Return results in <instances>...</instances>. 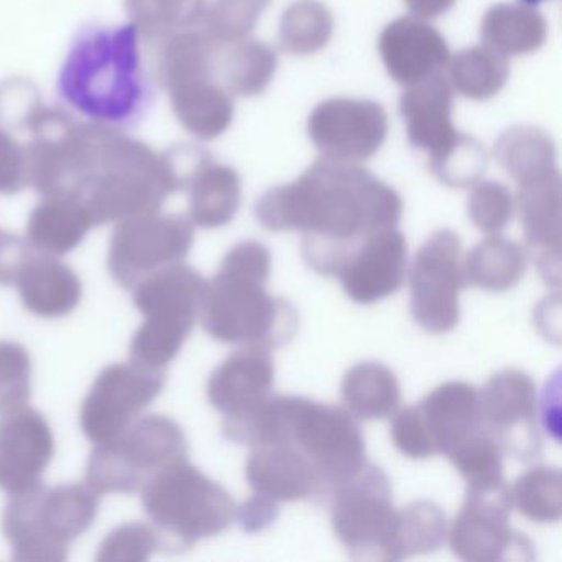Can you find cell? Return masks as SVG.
I'll use <instances>...</instances> for the list:
<instances>
[{
    "mask_svg": "<svg viewBox=\"0 0 562 562\" xmlns=\"http://www.w3.org/2000/svg\"><path fill=\"white\" fill-rule=\"evenodd\" d=\"M403 200L396 190L358 164L318 159L289 186L268 190L256 218L269 232H301L304 261L322 276L338 278L358 246L400 225Z\"/></svg>",
    "mask_w": 562,
    "mask_h": 562,
    "instance_id": "obj_1",
    "label": "cell"
},
{
    "mask_svg": "<svg viewBox=\"0 0 562 562\" xmlns=\"http://www.w3.org/2000/svg\"><path fill=\"white\" fill-rule=\"evenodd\" d=\"M58 98L85 120L130 127L153 100L134 24L90 25L78 32L57 78Z\"/></svg>",
    "mask_w": 562,
    "mask_h": 562,
    "instance_id": "obj_2",
    "label": "cell"
},
{
    "mask_svg": "<svg viewBox=\"0 0 562 562\" xmlns=\"http://www.w3.org/2000/svg\"><path fill=\"white\" fill-rule=\"evenodd\" d=\"M223 436L251 447H294L317 473L318 495H330L368 462L355 416L344 407L307 397L271 396L248 417L223 423Z\"/></svg>",
    "mask_w": 562,
    "mask_h": 562,
    "instance_id": "obj_3",
    "label": "cell"
},
{
    "mask_svg": "<svg viewBox=\"0 0 562 562\" xmlns=\"http://www.w3.org/2000/svg\"><path fill=\"white\" fill-rule=\"evenodd\" d=\"M271 251L262 243L243 241L223 258L203 295V328L222 344L278 348L297 334L299 315L285 299L266 291Z\"/></svg>",
    "mask_w": 562,
    "mask_h": 562,
    "instance_id": "obj_4",
    "label": "cell"
},
{
    "mask_svg": "<svg viewBox=\"0 0 562 562\" xmlns=\"http://www.w3.org/2000/svg\"><path fill=\"white\" fill-rule=\"evenodd\" d=\"M140 493L164 551H189L202 539L222 535L236 518L229 493L187 459L154 473Z\"/></svg>",
    "mask_w": 562,
    "mask_h": 562,
    "instance_id": "obj_5",
    "label": "cell"
},
{
    "mask_svg": "<svg viewBox=\"0 0 562 562\" xmlns=\"http://www.w3.org/2000/svg\"><path fill=\"white\" fill-rule=\"evenodd\" d=\"M100 495L87 483H64L11 496L2 531L15 561L61 562L75 539L93 526Z\"/></svg>",
    "mask_w": 562,
    "mask_h": 562,
    "instance_id": "obj_6",
    "label": "cell"
},
{
    "mask_svg": "<svg viewBox=\"0 0 562 562\" xmlns=\"http://www.w3.org/2000/svg\"><path fill=\"white\" fill-rule=\"evenodd\" d=\"M205 289V278L182 262L147 276L133 288L134 305L144 322L131 341V361L167 370L195 327Z\"/></svg>",
    "mask_w": 562,
    "mask_h": 562,
    "instance_id": "obj_7",
    "label": "cell"
},
{
    "mask_svg": "<svg viewBox=\"0 0 562 562\" xmlns=\"http://www.w3.org/2000/svg\"><path fill=\"white\" fill-rule=\"evenodd\" d=\"M187 456L189 442L182 427L170 417L149 414L137 417L113 439L97 443L85 483L100 496L140 492L154 473Z\"/></svg>",
    "mask_w": 562,
    "mask_h": 562,
    "instance_id": "obj_8",
    "label": "cell"
},
{
    "mask_svg": "<svg viewBox=\"0 0 562 562\" xmlns=\"http://www.w3.org/2000/svg\"><path fill=\"white\" fill-rule=\"evenodd\" d=\"M331 526L357 561H397L400 512L386 473L367 462L330 493Z\"/></svg>",
    "mask_w": 562,
    "mask_h": 562,
    "instance_id": "obj_9",
    "label": "cell"
},
{
    "mask_svg": "<svg viewBox=\"0 0 562 562\" xmlns=\"http://www.w3.org/2000/svg\"><path fill=\"white\" fill-rule=\"evenodd\" d=\"M465 285L459 236L439 229L424 243L411 266V314L416 324L432 335L453 330L459 325V295Z\"/></svg>",
    "mask_w": 562,
    "mask_h": 562,
    "instance_id": "obj_10",
    "label": "cell"
},
{
    "mask_svg": "<svg viewBox=\"0 0 562 562\" xmlns=\"http://www.w3.org/2000/svg\"><path fill=\"white\" fill-rule=\"evenodd\" d=\"M512 506L506 483L495 488H467L462 509L450 526L453 554L469 562L531 561V542L509 526Z\"/></svg>",
    "mask_w": 562,
    "mask_h": 562,
    "instance_id": "obj_11",
    "label": "cell"
},
{
    "mask_svg": "<svg viewBox=\"0 0 562 562\" xmlns=\"http://www.w3.org/2000/svg\"><path fill=\"white\" fill-rule=\"evenodd\" d=\"M167 370L114 363L98 374L81 404L80 426L93 443L106 442L131 426L162 393Z\"/></svg>",
    "mask_w": 562,
    "mask_h": 562,
    "instance_id": "obj_12",
    "label": "cell"
},
{
    "mask_svg": "<svg viewBox=\"0 0 562 562\" xmlns=\"http://www.w3.org/2000/svg\"><path fill=\"white\" fill-rule=\"evenodd\" d=\"M307 131L322 159L360 164L386 140V111L370 100L331 98L315 108Z\"/></svg>",
    "mask_w": 562,
    "mask_h": 562,
    "instance_id": "obj_13",
    "label": "cell"
},
{
    "mask_svg": "<svg viewBox=\"0 0 562 562\" xmlns=\"http://www.w3.org/2000/svg\"><path fill=\"white\" fill-rule=\"evenodd\" d=\"M480 401L485 429L503 452L521 462H531L541 456L538 394L528 374L519 370L498 371L483 387Z\"/></svg>",
    "mask_w": 562,
    "mask_h": 562,
    "instance_id": "obj_14",
    "label": "cell"
},
{
    "mask_svg": "<svg viewBox=\"0 0 562 562\" xmlns=\"http://www.w3.org/2000/svg\"><path fill=\"white\" fill-rule=\"evenodd\" d=\"M192 245V226L183 220L124 226L111 241L108 269L121 288L133 289L147 276L182 262Z\"/></svg>",
    "mask_w": 562,
    "mask_h": 562,
    "instance_id": "obj_15",
    "label": "cell"
},
{
    "mask_svg": "<svg viewBox=\"0 0 562 562\" xmlns=\"http://www.w3.org/2000/svg\"><path fill=\"white\" fill-rule=\"evenodd\" d=\"M55 437L44 414L29 406L0 414V490L24 495L44 486Z\"/></svg>",
    "mask_w": 562,
    "mask_h": 562,
    "instance_id": "obj_16",
    "label": "cell"
},
{
    "mask_svg": "<svg viewBox=\"0 0 562 562\" xmlns=\"http://www.w3.org/2000/svg\"><path fill=\"white\" fill-rule=\"evenodd\" d=\"M274 374V360L268 348L243 347L210 374L206 394L222 414L223 423L243 419L272 396Z\"/></svg>",
    "mask_w": 562,
    "mask_h": 562,
    "instance_id": "obj_17",
    "label": "cell"
},
{
    "mask_svg": "<svg viewBox=\"0 0 562 562\" xmlns=\"http://www.w3.org/2000/svg\"><path fill=\"white\" fill-rule=\"evenodd\" d=\"M406 268V238L393 226L371 233L358 246L338 279L351 301L368 305L400 291Z\"/></svg>",
    "mask_w": 562,
    "mask_h": 562,
    "instance_id": "obj_18",
    "label": "cell"
},
{
    "mask_svg": "<svg viewBox=\"0 0 562 562\" xmlns=\"http://www.w3.org/2000/svg\"><path fill=\"white\" fill-rule=\"evenodd\" d=\"M518 210L526 245L539 274L549 285L561 284V177L549 176L518 186Z\"/></svg>",
    "mask_w": 562,
    "mask_h": 562,
    "instance_id": "obj_19",
    "label": "cell"
},
{
    "mask_svg": "<svg viewBox=\"0 0 562 562\" xmlns=\"http://www.w3.org/2000/svg\"><path fill=\"white\" fill-rule=\"evenodd\" d=\"M414 407L434 456H449L485 429L480 393L465 381L440 384Z\"/></svg>",
    "mask_w": 562,
    "mask_h": 562,
    "instance_id": "obj_20",
    "label": "cell"
},
{
    "mask_svg": "<svg viewBox=\"0 0 562 562\" xmlns=\"http://www.w3.org/2000/svg\"><path fill=\"white\" fill-rule=\"evenodd\" d=\"M380 54L387 75L406 87L439 75L450 60L446 38L414 15L396 19L384 29Z\"/></svg>",
    "mask_w": 562,
    "mask_h": 562,
    "instance_id": "obj_21",
    "label": "cell"
},
{
    "mask_svg": "<svg viewBox=\"0 0 562 562\" xmlns=\"http://www.w3.org/2000/svg\"><path fill=\"white\" fill-rule=\"evenodd\" d=\"M450 108L452 87L442 74L407 85L401 97L409 143L429 154V164L442 159L462 136L450 120Z\"/></svg>",
    "mask_w": 562,
    "mask_h": 562,
    "instance_id": "obj_22",
    "label": "cell"
},
{
    "mask_svg": "<svg viewBox=\"0 0 562 562\" xmlns=\"http://www.w3.org/2000/svg\"><path fill=\"white\" fill-rule=\"evenodd\" d=\"M246 479L258 495L274 502H299L321 493L317 473L308 460L288 443L255 447Z\"/></svg>",
    "mask_w": 562,
    "mask_h": 562,
    "instance_id": "obj_23",
    "label": "cell"
},
{
    "mask_svg": "<svg viewBox=\"0 0 562 562\" xmlns=\"http://www.w3.org/2000/svg\"><path fill=\"white\" fill-rule=\"evenodd\" d=\"M15 284L25 308L44 318L71 314L83 295L81 279L70 266L37 252L25 262Z\"/></svg>",
    "mask_w": 562,
    "mask_h": 562,
    "instance_id": "obj_24",
    "label": "cell"
},
{
    "mask_svg": "<svg viewBox=\"0 0 562 562\" xmlns=\"http://www.w3.org/2000/svg\"><path fill=\"white\" fill-rule=\"evenodd\" d=\"M483 45L503 57H518L539 50L548 37V24L526 4H496L480 25Z\"/></svg>",
    "mask_w": 562,
    "mask_h": 562,
    "instance_id": "obj_25",
    "label": "cell"
},
{
    "mask_svg": "<svg viewBox=\"0 0 562 562\" xmlns=\"http://www.w3.org/2000/svg\"><path fill=\"white\" fill-rule=\"evenodd\" d=\"M341 396L351 416L383 419L396 411L401 387L390 368L378 361H363L345 374Z\"/></svg>",
    "mask_w": 562,
    "mask_h": 562,
    "instance_id": "obj_26",
    "label": "cell"
},
{
    "mask_svg": "<svg viewBox=\"0 0 562 562\" xmlns=\"http://www.w3.org/2000/svg\"><path fill=\"white\" fill-rule=\"evenodd\" d=\"M526 262L525 249L496 233L469 252L463 261V272L467 284L483 291L505 292L521 281Z\"/></svg>",
    "mask_w": 562,
    "mask_h": 562,
    "instance_id": "obj_27",
    "label": "cell"
},
{
    "mask_svg": "<svg viewBox=\"0 0 562 562\" xmlns=\"http://www.w3.org/2000/svg\"><path fill=\"white\" fill-rule=\"evenodd\" d=\"M495 157L518 186L555 172L551 136L532 126H515L496 140Z\"/></svg>",
    "mask_w": 562,
    "mask_h": 562,
    "instance_id": "obj_28",
    "label": "cell"
},
{
    "mask_svg": "<svg viewBox=\"0 0 562 562\" xmlns=\"http://www.w3.org/2000/svg\"><path fill=\"white\" fill-rule=\"evenodd\" d=\"M449 61L450 85L469 100L495 97L509 77L508 58L486 45L467 48Z\"/></svg>",
    "mask_w": 562,
    "mask_h": 562,
    "instance_id": "obj_29",
    "label": "cell"
},
{
    "mask_svg": "<svg viewBox=\"0 0 562 562\" xmlns=\"http://www.w3.org/2000/svg\"><path fill=\"white\" fill-rule=\"evenodd\" d=\"M334 32V18L318 0H295L282 14L279 44L288 54L312 55L322 50Z\"/></svg>",
    "mask_w": 562,
    "mask_h": 562,
    "instance_id": "obj_30",
    "label": "cell"
},
{
    "mask_svg": "<svg viewBox=\"0 0 562 562\" xmlns=\"http://www.w3.org/2000/svg\"><path fill=\"white\" fill-rule=\"evenodd\" d=\"M512 503L535 522H558L562 515V476L555 467L538 465L516 480Z\"/></svg>",
    "mask_w": 562,
    "mask_h": 562,
    "instance_id": "obj_31",
    "label": "cell"
},
{
    "mask_svg": "<svg viewBox=\"0 0 562 562\" xmlns=\"http://www.w3.org/2000/svg\"><path fill=\"white\" fill-rule=\"evenodd\" d=\"M446 515L439 505L429 499L411 503L400 512L397 561L437 551L446 541Z\"/></svg>",
    "mask_w": 562,
    "mask_h": 562,
    "instance_id": "obj_32",
    "label": "cell"
},
{
    "mask_svg": "<svg viewBox=\"0 0 562 562\" xmlns=\"http://www.w3.org/2000/svg\"><path fill=\"white\" fill-rule=\"evenodd\" d=\"M447 457L465 479L467 488H495L505 483L502 447L486 429L480 430Z\"/></svg>",
    "mask_w": 562,
    "mask_h": 562,
    "instance_id": "obj_33",
    "label": "cell"
},
{
    "mask_svg": "<svg viewBox=\"0 0 562 562\" xmlns=\"http://www.w3.org/2000/svg\"><path fill=\"white\" fill-rule=\"evenodd\" d=\"M88 223L77 213L68 210H47L42 212L31 225L32 246L37 255L61 258L77 248L83 239Z\"/></svg>",
    "mask_w": 562,
    "mask_h": 562,
    "instance_id": "obj_34",
    "label": "cell"
},
{
    "mask_svg": "<svg viewBox=\"0 0 562 562\" xmlns=\"http://www.w3.org/2000/svg\"><path fill=\"white\" fill-rule=\"evenodd\" d=\"M32 391V360L27 348L0 341V414L27 406Z\"/></svg>",
    "mask_w": 562,
    "mask_h": 562,
    "instance_id": "obj_35",
    "label": "cell"
},
{
    "mask_svg": "<svg viewBox=\"0 0 562 562\" xmlns=\"http://www.w3.org/2000/svg\"><path fill=\"white\" fill-rule=\"evenodd\" d=\"M239 206V180L232 170L216 173L202 187L195 200L196 223L203 228H218L232 222Z\"/></svg>",
    "mask_w": 562,
    "mask_h": 562,
    "instance_id": "obj_36",
    "label": "cell"
},
{
    "mask_svg": "<svg viewBox=\"0 0 562 562\" xmlns=\"http://www.w3.org/2000/svg\"><path fill=\"white\" fill-rule=\"evenodd\" d=\"M233 64H235V70H233L235 90L245 97H256L265 91L274 77L278 58L272 48L252 38V41L239 42Z\"/></svg>",
    "mask_w": 562,
    "mask_h": 562,
    "instance_id": "obj_37",
    "label": "cell"
},
{
    "mask_svg": "<svg viewBox=\"0 0 562 562\" xmlns=\"http://www.w3.org/2000/svg\"><path fill=\"white\" fill-rule=\"evenodd\" d=\"M434 176L449 187H472L486 169V153L473 137L462 134L456 146L436 162L429 164Z\"/></svg>",
    "mask_w": 562,
    "mask_h": 562,
    "instance_id": "obj_38",
    "label": "cell"
},
{
    "mask_svg": "<svg viewBox=\"0 0 562 562\" xmlns=\"http://www.w3.org/2000/svg\"><path fill=\"white\" fill-rule=\"evenodd\" d=\"M159 549L156 529L146 522H126L117 526L101 542L97 561L143 562Z\"/></svg>",
    "mask_w": 562,
    "mask_h": 562,
    "instance_id": "obj_39",
    "label": "cell"
},
{
    "mask_svg": "<svg viewBox=\"0 0 562 562\" xmlns=\"http://www.w3.org/2000/svg\"><path fill=\"white\" fill-rule=\"evenodd\" d=\"M472 187L467 203L470 220L483 233L496 235L512 220V193L498 182H476Z\"/></svg>",
    "mask_w": 562,
    "mask_h": 562,
    "instance_id": "obj_40",
    "label": "cell"
},
{
    "mask_svg": "<svg viewBox=\"0 0 562 562\" xmlns=\"http://www.w3.org/2000/svg\"><path fill=\"white\" fill-rule=\"evenodd\" d=\"M391 437L396 449L409 459H429L434 456L414 406L404 407L394 416Z\"/></svg>",
    "mask_w": 562,
    "mask_h": 562,
    "instance_id": "obj_41",
    "label": "cell"
},
{
    "mask_svg": "<svg viewBox=\"0 0 562 562\" xmlns=\"http://www.w3.org/2000/svg\"><path fill=\"white\" fill-rule=\"evenodd\" d=\"M278 502L258 493L243 503L241 508L236 512V518L246 532H259L269 528L278 519Z\"/></svg>",
    "mask_w": 562,
    "mask_h": 562,
    "instance_id": "obj_42",
    "label": "cell"
},
{
    "mask_svg": "<svg viewBox=\"0 0 562 562\" xmlns=\"http://www.w3.org/2000/svg\"><path fill=\"white\" fill-rule=\"evenodd\" d=\"M32 255L21 239L0 233V285L15 284Z\"/></svg>",
    "mask_w": 562,
    "mask_h": 562,
    "instance_id": "obj_43",
    "label": "cell"
},
{
    "mask_svg": "<svg viewBox=\"0 0 562 562\" xmlns=\"http://www.w3.org/2000/svg\"><path fill=\"white\" fill-rule=\"evenodd\" d=\"M404 2L413 12L414 18L419 19L439 18L456 4V0H404Z\"/></svg>",
    "mask_w": 562,
    "mask_h": 562,
    "instance_id": "obj_44",
    "label": "cell"
},
{
    "mask_svg": "<svg viewBox=\"0 0 562 562\" xmlns=\"http://www.w3.org/2000/svg\"><path fill=\"white\" fill-rule=\"evenodd\" d=\"M541 2H544V0H522V4L526 5L541 4Z\"/></svg>",
    "mask_w": 562,
    "mask_h": 562,
    "instance_id": "obj_45",
    "label": "cell"
}]
</instances>
